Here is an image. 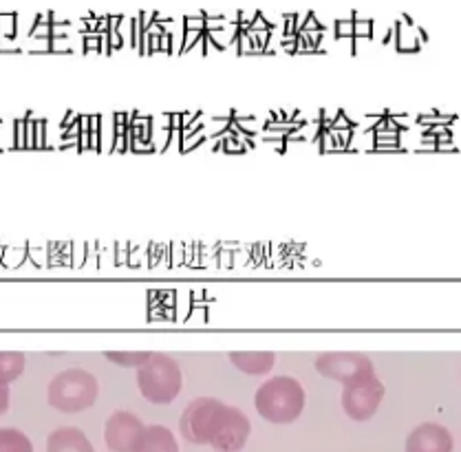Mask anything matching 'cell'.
Returning a JSON list of instances; mask_svg holds the SVG:
<instances>
[{
    "mask_svg": "<svg viewBox=\"0 0 461 452\" xmlns=\"http://www.w3.org/2000/svg\"><path fill=\"white\" fill-rule=\"evenodd\" d=\"M185 441L212 446L217 452H239L245 448L252 432L248 415L214 397H197L185 406L179 420Z\"/></svg>",
    "mask_w": 461,
    "mask_h": 452,
    "instance_id": "cell-1",
    "label": "cell"
},
{
    "mask_svg": "<svg viewBox=\"0 0 461 452\" xmlns=\"http://www.w3.org/2000/svg\"><path fill=\"white\" fill-rule=\"evenodd\" d=\"M254 406L269 424H292L305 411V388L296 377L276 375L258 388Z\"/></svg>",
    "mask_w": 461,
    "mask_h": 452,
    "instance_id": "cell-2",
    "label": "cell"
},
{
    "mask_svg": "<svg viewBox=\"0 0 461 452\" xmlns=\"http://www.w3.org/2000/svg\"><path fill=\"white\" fill-rule=\"evenodd\" d=\"M100 384L85 368H68L58 373L47 388L49 406L60 412H82L95 404Z\"/></svg>",
    "mask_w": 461,
    "mask_h": 452,
    "instance_id": "cell-3",
    "label": "cell"
},
{
    "mask_svg": "<svg viewBox=\"0 0 461 452\" xmlns=\"http://www.w3.org/2000/svg\"><path fill=\"white\" fill-rule=\"evenodd\" d=\"M181 368L166 353H153L144 366L137 368V386L141 395L153 404H170L181 393Z\"/></svg>",
    "mask_w": 461,
    "mask_h": 452,
    "instance_id": "cell-4",
    "label": "cell"
},
{
    "mask_svg": "<svg viewBox=\"0 0 461 452\" xmlns=\"http://www.w3.org/2000/svg\"><path fill=\"white\" fill-rule=\"evenodd\" d=\"M316 371L345 386L375 375L374 362L365 353H322L316 357Z\"/></svg>",
    "mask_w": 461,
    "mask_h": 452,
    "instance_id": "cell-5",
    "label": "cell"
},
{
    "mask_svg": "<svg viewBox=\"0 0 461 452\" xmlns=\"http://www.w3.org/2000/svg\"><path fill=\"white\" fill-rule=\"evenodd\" d=\"M384 393L386 388L377 380V375L357 380L353 384H347L342 391V409L353 421H366L380 409Z\"/></svg>",
    "mask_w": 461,
    "mask_h": 452,
    "instance_id": "cell-6",
    "label": "cell"
},
{
    "mask_svg": "<svg viewBox=\"0 0 461 452\" xmlns=\"http://www.w3.org/2000/svg\"><path fill=\"white\" fill-rule=\"evenodd\" d=\"M144 435V421L129 411H115L104 426V441L113 452H137Z\"/></svg>",
    "mask_w": 461,
    "mask_h": 452,
    "instance_id": "cell-7",
    "label": "cell"
},
{
    "mask_svg": "<svg viewBox=\"0 0 461 452\" xmlns=\"http://www.w3.org/2000/svg\"><path fill=\"white\" fill-rule=\"evenodd\" d=\"M406 452H453V435L439 424H420L406 437Z\"/></svg>",
    "mask_w": 461,
    "mask_h": 452,
    "instance_id": "cell-8",
    "label": "cell"
},
{
    "mask_svg": "<svg viewBox=\"0 0 461 452\" xmlns=\"http://www.w3.org/2000/svg\"><path fill=\"white\" fill-rule=\"evenodd\" d=\"M47 452H95L88 437L76 426H65L49 435Z\"/></svg>",
    "mask_w": 461,
    "mask_h": 452,
    "instance_id": "cell-9",
    "label": "cell"
},
{
    "mask_svg": "<svg viewBox=\"0 0 461 452\" xmlns=\"http://www.w3.org/2000/svg\"><path fill=\"white\" fill-rule=\"evenodd\" d=\"M228 357L239 371L248 375H267L276 362V356L269 351H234Z\"/></svg>",
    "mask_w": 461,
    "mask_h": 452,
    "instance_id": "cell-10",
    "label": "cell"
},
{
    "mask_svg": "<svg viewBox=\"0 0 461 452\" xmlns=\"http://www.w3.org/2000/svg\"><path fill=\"white\" fill-rule=\"evenodd\" d=\"M137 452H179V444H176L173 430L166 426H146L144 441H141L140 450Z\"/></svg>",
    "mask_w": 461,
    "mask_h": 452,
    "instance_id": "cell-11",
    "label": "cell"
},
{
    "mask_svg": "<svg viewBox=\"0 0 461 452\" xmlns=\"http://www.w3.org/2000/svg\"><path fill=\"white\" fill-rule=\"evenodd\" d=\"M24 353L18 351H0V384L9 386L14 380L23 375L24 371Z\"/></svg>",
    "mask_w": 461,
    "mask_h": 452,
    "instance_id": "cell-12",
    "label": "cell"
},
{
    "mask_svg": "<svg viewBox=\"0 0 461 452\" xmlns=\"http://www.w3.org/2000/svg\"><path fill=\"white\" fill-rule=\"evenodd\" d=\"M0 452H33V444L23 430L0 429Z\"/></svg>",
    "mask_w": 461,
    "mask_h": 452,
    "instance_id": "cell-13",
    "label": "cell"
},
{
    "mask_svg": "<svg viewBox=\"0 0 461 452\" xmlns=\"http://www.w3.org/2000/svg\"><path fill=\"white\" fill-rule=\"evenodd\" d=\"M106 360L115 362L120 366H129V368H141L146 362L153 357V353L149 351H109L104 353Z\"/></svg>",
    "mask_w": 461,
    "mask_h": 452,
    "instance_id": "cell-14",
    "label": "cell"
},
{
    "mask_svg": "<svg viewBox=\"0 0 461 452\" xmlns=\"http://www.w3.org/2000/svg\"><path fill=\"white\" fill-rule=\"evenodd\" d=\"M9 411V386L0 384V415Z\"/></svg>",
    "mask_w": 461,
    "mask_h": 452,
    "instance_id": "cell-15",
    "label": "cell"
}]
</instances>
